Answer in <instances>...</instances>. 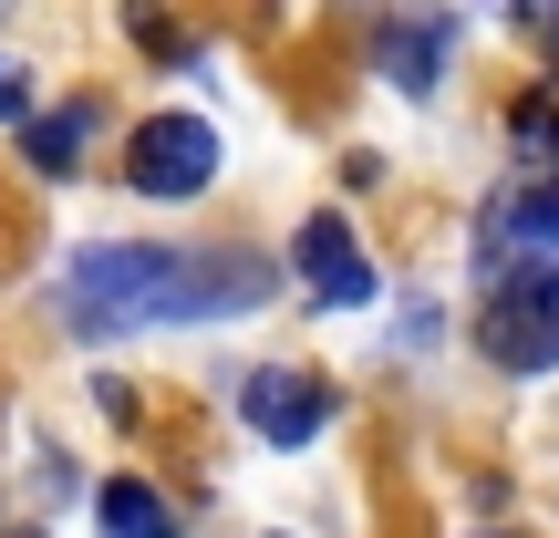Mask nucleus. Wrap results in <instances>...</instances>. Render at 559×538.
I'll list each match as a JSON object with an SVG mask.
<instances>
[{"instance_id": "3", "label": "nucleus", "mask_w": 559, "mask_h": 538, "mask_svg": "<svg viewBox=\"0 0 559 538\" xmlns=\"http://www.w3.org/2000/svg\"><path fill=\"white\" fill-rule=\"evenodd\" d=\"M124 177H135V198H198L218 177V124L207 115H145L135 145H124Z\"/></svg>"}, {"instance_id": "11", "label": "nucleus", "mask_w": 559, "mask_h": 538, "mask_svg": "<svg viewBox=\"0 0 559 538\" xmlns=\"http://www.w3.org/2000/svg\"><path fill=\"white\" fill-rule=\"evenodd\" d=\"M0 115L32 124V73H21V62H0Z\"/></svg>"}, {"instance_id": "1", "label": "nucleus", "mask_w": 559, "mask_h": 538, "mask_svg": "<svg viewBox=\"0 0 559 538\" xmlns=\"http://www.w3.org/2000/svg\"><path fill=\"white\" fill-rule=\"evenodd\" d=\"M280 290L270 260L249 249H73L62 270V321L83 342L145 332V321H218V311H260Z\"/></svg>"}, {"instance_id": "6", "label": "nucleus", "mask_w": 559, "mask_h": 538, "mask_svg": "<svg viewBox=\"0 0 559 538\" xmlns=\"http://www.w3.org/2000/svg\"><path fill=\"white\" fill-rule=\"evenodd\" d=\"M300 279H311L332 311H362L373 300V270H362V249H353V228L321 207V218H300Z\"/></svg>"}, {"instance_id": "2", "label": "nucleus", "mask_w": 559, "mask_h": 538, "mask_svg": "<svg viewBox=\"0 0 559 538\" xmlns=\"http://www.w3.org/2000/svg\"><path fill=\"white\" fill-rule=\"evenodd\" d=\"M477 352L498 362V373H549V362H559V260H528V270L487 279Z\"/></svg>"}, {"instance_id": "7", "label": "nucleus", "mask_w": 559, "mask_h": 538, "mask_svg": "<svg viewBox=\"0 0 559 538\" xmlns=\"http://www.w3.org/2000/svg\"><path fill=\"white\" fill-rule=\"evenodd\" d=\"M445 52H456V21H383V62H394L404 94H436Z\"/></svg>"}, {"instance_id": "8", "label": "nucleus", "mask_w": 559, "mask_h": 538, "mask_svg": "<svg viewBox=\"0 0 559 538\" xmlns=\"http://www.w3.org/2000/svg\"><path fill=\"white\" fill-rule=\"evenodd\" d=\"M94 507H104V528H115V538H177V498H156L145 477H115Z\"/></svg>"}, {"instance_id": "5", "label": "nucleus", "mask_w": 559, "mask_h": 538, "mask_svg": "<svg viewBox=\"0 0 559 538\" xmlns=\"http://www.w3.org/2000/svg\"><path fill=\"white\" fill-rule=\"evenodd\" d=\"M239 415L260 425L270 445H311L321 425H332V383L290 373V362H260V373H239Z\"/></svg>"}, {"instance_id": "9", "label": "nucleus", "mask_w": 559, "mask_h": 538, "mask_svg": "<svg viewBox=\"0 0 559 538\" xmlns=\"http://www.w3.org/2000/svg\"><path fill=\"white\" fill-rule=\"evenodd\" d=\"M83 135H94V104H62V115H32V124H21V156H32L41 177H73Z\"/></svg>"}, {"instance_id": "12", "label": "nucleus", "mask_w": 559, "mask_h": 538, "mask_svg": "<svg viewBox=\"0 0 559 538\" xmlns=\"http://www.w3.org/2000/svg\"><path fill=\"white\" fill-rule=\"evenodd\" d=\"M528 21H539V32H549V52H559V11H528Z\"/></svg>"}, {"instance_id": "4", "label": "nucleus", "mask_w": 559, "mask_h": 538, "mask_svg": "<svg viewBox=\"0 0 559 538\" xmlns=\"http://www.w3.org/2000/svg\"><path fill=\"white\" fill-rule=\"evenodd\" d=\"M528 260H559V187L539 177H508L498 198L477 207V270H528Z\"/></svg>"}, {"instance_id": "10", "label": "nucleus", "mask_w": 559, "mask_h": 538, "mask_svg": "<svg viewBox=\"0 0 559 538\" xmlns=\"http://www.w3.org/2000/svg\"><path fill=\"white\" fill-rule=\"evenodd\" d=\"M519 156L539 187H559V104H519Z\"/></svg>"}, {"instance_id": "13", "label": "nucleus", "mask_w": 559, "mask_h": 538, "mask_svg": "<svg viewBox=\"0 0 559 538\" xmlns=\"http://www.w3.org/2000/svg\"><path fill=\"white\" fill-rule=\"evenodd\" d=\"M21 538H41V528H21Z\"/></svg>"}]
</instances>
